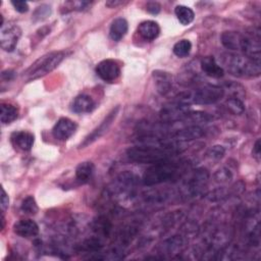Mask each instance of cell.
Instances as JSON below:
<instances>
[{
	"instance_id": "9c48e42d",
	"label": "cell",
	"mask_w": 261,
	"mask_h": 261,
	"mask_svg": "<svg viewBox=\"0 0 261 261\" xmlns=\"http://www.w3.org/2000/svg\"><path fill=\"white\" fill-rule=\"evenodd\" d=\"M119 111V106H116L115 108H113L108 115L103 119V121L99 124V126H97L88 137H86V139L84 140V142L81 144V148H85L87 146H89L90 144H92L93 142L97 141L99 138H101L104 134H106L108 132V129L110 128L111 124L113 123L114 119L116 118L117 114Z\"/></svg>"
},
{
	"instance_id": "1f68e13d",
	"label": "cell",
	"mask_w": 261,
	"mask_h": 261,
	"mask_svg": "<svg viewBox=\"0 0 261 261\" xmlns=\"http://www.w3.org/2000/svg\"><path fill=\"white\" fill-rule=\"evenodd\" d=\"M224 153H225V150H224V148H223L222 146H220V145H215V146H213V147H211V148L209 149L207 155H208L210 158L217 160V159L222 158L223 155H224Z\"/></svg>"
},
{
	"instance_id": "4dcf8cb0",
	"label": "cell",
	"mask_w": 261,
	"mask_h": 261,
	"mask_svg": "<svg viewBox=\"0 0 261 261\" xmlns=\"http://www.w3.org/2000/svg\"><path fill=\"white\" fill-rule=\"evenodd\" d=\"M231 177H232V175H231L230 171L228 169H226V168H220L214 174L215 181L221 182V184L228 182L231 179Z\"/></svg>"
},
{
	"instance_id": "d6986e66",
	"label": "cell",
	"mask_w": 261,
	"mask_h": 261,
	"mask_svg": "<svg viewBox=\"0 0 261 261\" xmlns=\"http://www.w3.org/2000/svg\"><path fill=\"white\" fill-rule=\"evenodd\" d=\"M95 107L94 100L86 94L79 95L72 102L71 109L75 113H88L91 112Z\"/></svg>"
},
{
	"instance_id": "d4e9b609",
	"label": "cell",
	"mask_w": 261,
	"mask_h": 261,
	"mask_svg": "<svg viewBox=\"0 0 261 261\" xmlns=\"http://www.w3.org/2000/svg\"><path fill=\"white\" fill-rule=\"evenodd\" d=\"M18 111L17 108L8 103L1 104V112H0V120L3 124H8L17 118Z\"/></svg>"
},
{
	"instance_id": "7402d4cb",
	"label": "cell",
	"mask_w": 261,
	"mask_h": 261,
	"mask_svg": "<svg viewBox=\"0 0 261 261\" xmlns=\"http://www.w3.org/2000/svg\"><path fill=\"white\" fill-rule=\"evenodd\" d=\"M95 170V166L91 161H85L80 163L75 168V177L81 184L88 182Z\"/></svg>"
},
{
	"instance_id": "9a60e30c",
	"label": "cell",
	"mask_w": 261,
	"mask_h": 261,
	"mask_svg": "<svg viewBox=\"0 0 261 261\" xmlns=\"http://www.w3.org/2000/svg\"><path fill=\"white\" fill-rule=\"evenodd\" d=\"M13 230L19 237L32 238L39 233V226L32 219H20L14 223Z\"/></svg>"
},
{
	"instance_id": "ba28073f",
	"label": "cell",
	"mask_w": 261,
	"mask_h": 261,
	"mask_svg": "<svg viewBox=\"0 0 261 261\" xmlns=\"http://www.w3.org/2000/svg\"><path fill=\"white\" fill-rule=\"evenodd\" d=\"M21 36V30L16 24H3L0 31V45L1 48L7 52L15 49L18 40Z\"/></svg>"
},
{
	"instance_id": "8fae6325",
	"label": "cell",
	"mask_w": 261,
	"mask_h": 261,
	"mask_svg": "<svg viewBox=\"0 0 261 261\" xmlns=\"http://www.w3.org/2000/svg\"><path fill=\"white\" fill-rule=\"evenodd\" d=\"M97 74L105 82L112 83L117 80L120 74V67L113 59H105L100 61L96 66Z\"/></svg>"
},
{
	"instance_id": "8992f818",
	"label": "cell",
	"mask_w": 261,
	"mask_h": 261,
	"mask_svg": "<svg viewBox=\"0 0 261 261\" xmlns=\"http://www.w3.org/2000/svg\"><path fill=\"white\" fill-rule=\"evenodd\" d=\"M224 96V89L215 85H207L199 88L194 93L192 100L199 105H210L218 102Z\"/></svg>"
},
{
	"instance_id": "484cf974",
	"label": "cell",
	"mask_w": 261,
	"mask_h": 261,
	"mask_svg": "<svg viewBox=\"0 0 261 261\" xmlns=\"http://www.w3.org/2000/svg\"><path fill=\"white\" fill-rule=\"evenodd\" d=\"M174 12H175V15H176L178 21L184 25H188L194 20V17H195L194 11L188 6L177 5L175 7Z\"/></svg>"
},
{
	"instance_id": "ffe728a7",
	"label": "cell",
	"mask_w": 261,
	"mask_h": 261,
	"mask_svg": "<svg viewBox=\"0 0 261 261\" xmlns=\"http://www.w3.org/2000/svg\"><path fill=\"white\" fill-rule=\"evenodd\" d=\"M243 35L238 32H224L221 35V43L222 45L231 51L240 52L241 43H242Z\"/></svg>"
},
{
	"instance_id": "ac0fdd59",
	"label": "cell",
	"mask_w": 261,
	"mask_h": 261,
	"mask_svg": "<svg viewBox=\"0 0 261 261\" xmlns=\"http://www.w3.org/2000/svg\"><path fill=\"white\" fill-rule=\"evenodd\" d=\"M139 35L146 41H153L159 36L160 28L156 21L146 20L139 24L138 27Z\"/></svg>"
},
{
	"instance_id": "f1b7e54d",
	"label": "cell",
	"mask_w": 261,
	"mask_h": 261,
	"mask_svg": "<svg viewBox=\"0 0 261 261\" xmlns=\"http://www.w3.org/2000/svg\"><path fill=\"white\" fill-rule=\"evenodd\" d=\"M20 209L25 214H36L38 212V205L35 198L33 196L25 197L21 202Z\"/></svg>"
},
{
	"instance_id": "d590c367",
	"label": "cell",
	"mask_w": 261,
	"mask_h": 261,
	"mask_svg": "<svg viewBox=\"0 0 261 261\" xmlns=\"http://www.w3.org/2000/svg\"><path fill=\"white\" fill-rule=\"evenodd\" d=\"M253 155L259 161L260 158V140H257L253 147Z\"/></svg>"
},
{
	"instance_id": "f546056e",
	"label": "cell",
	"mask_w": 261,
	"mask_h": 261,
	"mask_svg": "<svg viewBox=\"0 0 261 261\" xmlns=\"http://www.w3.org/2000/svg\"><path fill=\"white\" fill-rule=\"evenodd\" d=\"M51 13V7L46 5V4H43L41 6H38L37 9L35 10L34 12V20L37 21V20H43V19H46Z\"/></svg>"
},
{
	"instance_id": "7c38bea8",
	"label": "cell",
	"mask_w": 261,
	"mask_h": 261,
	"mask_svg": "<svg viewBox=\"0 0 261 261\" xmlns=\"http://www.w3.org/2000/svg\"><path fill=\"white\" fill-rule=\"evenodd\" d=\"M76 124L69 118L62 117L54 125L52 133L56 140L65 141L69 139L75 132Z\"/></svg>"
},
{
	"instance_id": "e575fe53",
	"label": "cell",
	"mask_w": 261,
	"mask_h": 261,
	"mask_svg": "<svg viewBox=\"0 0 261 261\" xmlns=\"http://www.w3.org/2000/svg\"><path fill=\"white\" fill-rule=\"evenodd\" d=\"M1 192H2V195H1V210H2V212H4L8 208L9 198H8L6 192L3 188L1 189Z\"/></svg>"
},
{
	"instance_id": "5b68a950",
	"label": "cell",
	"mask_w": 261,
	"mask_h": 261,
	"mask_svg": "<svg viewBox=\"0 0 261 261\" xmlns=\"http://www.w3.org/2000/svg\"><path fill=\"white\" fill-rule=\"evenodd\" d=\"M138 184V177L128 171L120 173L109 189L110 195L116 199H125L134 196L135 188Z\"/></svg>"
},
{
	"instance_id": "d6a6232c",
	"label": "cell",
	"mask_w": 261,
	"mask_h": 261,
	"mask_svg": "<svg viewBox=\"0 0 261 261\" xmlns=\"http://www.w3.org/2000/svg\"><path fill=\"white\" fill-rule=\"evenodd\" d=\"M14 9L20 13H24L29 10V5L25 1H11Z\"/></svg>"
},
{
	"instance_id": "2e32d148",
	"label": "cell",
	"mask_w": 261,
	"mask_h": 261,
	"mask_svg": "<svg viewBox=\"0 0 261 261\" xmlns=\"http://www.w3.org/2000/svg\"><path fill=\"white\" fill-rule=\"evenodd\" d=\"M200 65H201V69L203 70V72L210 77L219 79V77L223 76V73H224L223 68L219 65V63L216 62L215 58L212 56L203 57L201 59Z\"/></svg>"
},
{
	"instance_id": "277c9868",
	"label": "cell",
	"mask_w": 261,
	"mask_h": 261,
	"mask_svg": "<svg viewBox=\"0 0 261 261\" xmlns=\"http://www.w3.org/2000/svg\"><path fill=\"white\" fill-rule=\"evenodd\" d=\"M64 57L65 53L63 51H53L43 55L25 71L24 77L27 81H32L46 75L55 69L64 59Z\"/></svg>"
},
{
	"instance_id": "836d02e7",
	"label": "cell",
	"mask_w": 261,
	"mask_h": 261,
	"mask_svg": "<svg viewBox=\"0 0 261 261\" xmlns=\"http://www.w3.org/2000/svg\"><path fill=\"white\" fill-rule=\"evenodd\" d=\"M160 4L157 2H148L146 5L147 11L152 14H157L160 11Z\"/></svg>"
},
{
	"instance_id": "83f0119b",
	"label": "cell",
	"mask_w": 261,
	"mask_h": 261,
	"mask_svg": "<svg viewBox=\"0 0 261 261\" xmlns=\"http://www.w3.org/2000/svg\"><path fill=\"white\" fill-rule=\"evenodd\" d=\"M225 106L233 114H241L245 109L243 101L241 100V98L238 97H229L225 101Z\"/></svg>"
},
{
	"instance_id": "cb8c5ba5",
	"label": "cell",
	"mask_w": 261,
	"mask_h": 261,
	"mask_svg": "<svg viewBox=\"0 0 261 261\" xmlns=\"http://www.w3.org/2000/svg\"><path fill=\"white\" fill-rule=\"evenodd\" d=\"M111 228H112L111 222L106 217H103V216L98 217L92 223V229L94 232L98 234L99 238L108 237L111 232Z\"/></svg>"
},
{
	"instance_id": "8d00e7d4",
	"label": "cell",
	"mask_w": 261,
	"mask_h": 261,
	"mask_svg": "<svg viewBox=\"0 0 261 261\" xmlns=\"http://www.w3.org/2000/svg\"><path fill=\"white\" fill-rule=\"evenodd\" d=\"M1 77H2V80H5V81H11L14 77V71H12V70H5V71L2 72Z\"/></svg>"
},
{
	"instance_id": "4fadbf2b",
	"label": "cell",
	"mask_w": 261,
	"mask_h": 261,
	"mask_svg": "<svg viewBox=\"0 0 261 261\" xmlns=\"http://www.w3.org/2000/svg\"><path fill=\"white\" fill-rule=\"evenodd\" d=\"M204 129L199 125H187L179 129H175V132L169 138L175 142H186L200 139L204 136Z\"/></svg>"
},
{
	"instance_id": "44dd1931",
	"label": "cell",
	"mask_w": 261,
	"mask_h": 261,
	"mask_svg": "<svg viewBox=\"0 0 261 261\" xmlns=\"http://www.w3.org/2000/svg\"><path fill=\"white\" fill-rule=\"evenodd\" d=\"M127 29H128V24L124 18L118 17L114 19L110 25V31H109L110 38L115 42L120 41L127 33Z\"/></svg>"
},
{
	"instance_id": "7a4b0ae2",
	"label": "cell",
	"mask_w": 261,
	"mask_h": 261,
	"mask_svg": "<svg viewBox=\"0 0 261 261\" xmlns=\"http://www.w3.org/2000/svg\"><path fill=\"white\" fill-rule=\"evenodd\" d=\"M172 153L174 152L162 147L145 144H139L135 147H130L126 151L127 157L132 161L142 164H156L169 160Z\"/></svg>"
},
{
	"instance_id": "30bf717a",
	"label": "cell",
	"mask_w": 261,
	"mask_h": 261,
	"mask_svg": "<svg viewBox=\"0 0 261 261\" xmlns=\"http://www.w3.org/2000/svg\"><path fill=\"white\" fill-rule=\"evenodd\" d=\"M209 179V172L204 168H198L191 175L189 180L186 182L187 192L191 196H197L202 193L207 181Z\"/></svg>"
},
{
	"instance_id": "52a82bcc",
	"label": "cell",
	"mask_w": 261,
	"mask_h": 261,
	"mask_svg": "<svg viewBox=\"0 0 261 261\" xmlns=\"http://www.w3.org/2000/svg\"><path fill=\"white\" fill-rule=\"evenodd\" d=\"M190 112L189 104L184 98L164 106L160 112L162 123H173L180 121Z\"/></svg>"
},
{
	"instance_id": "4316f807",
	"label": "cell",
	"mask_w": 261,
	"mask_h": 261,
	"mask_svg": "<svg viewBox=\"0 0 261 261\" xmlns=\"http://www.w3.org/2000/svg\"><path fill=\"white\" fill-rule=\"evenodd\" d=\"M192 49V44L189 40H180L177 43L174 44L173 46V53L177 56V57H186L190 54Z\"/></svg>"
},
{
	"instance_id": "3957f363",
	"label": "cell",
	"mask_w": 261,
	"mask_h": 261,
	"mask_svg": "<svg viewBox=\"0 0 261 261\" xmlns=\"http://www.w3.org/2000/svg\"><path fill=\"white\" fill-rule=\"evenodd\" d=\"M180 166L177 162H171L166 160L160 163L153 164L150 168L146 170L143 176V184L145 186L158 185L179 175Z\"/></svg>"
},
{
	"instance_id": "6da1fadb",
	"label": "cell",
	"mask_w": 261,
	"mask_h": 261,
	"mask_svg": "<svg viewBox=\"0 0 261 261\" xmlns=\"http://www.w3.org/2000/svg\"><path fill=\"white\" fill-rule=\"evenodd\" d=\"M220 66L230 74L238 77H255L260 74V62L252 60L247 56L236 53L225 52L219 57Z\"/></svg>"
},
{
	"instance_id": "603a6c76",
	"label": "cell",
	"mask_w": 261,
	"mask_h": 261,
	"mask_svg": "<svg viewBox=\"0 0 261 261\" xmlns=\"http://www.w3.org/2000/svg\"><path fill=\"white\" fill-rule=\"evenodd\" d=\"M153 75L155 79V83H156L158 92L162 95L168 93L170 90V87L172 85L170 74H168V72L157 70V71L153 72Z\"/></svg>"
},
{
	"instance_id": "5bb4252c",
	"label": "cell",
	"mask_w": 261,
	"mask_h": 261,
	"mask_svg": "<svg viewBox=\"0 0 261 261\" xmlns=\"http://www.w3.org/2000/svg\"><path fill=\"white\" fill-rule=\"evenodd\" d=\"M186 247V240L181 236H173L165 240L159 247L160 253L163 255L179 254Z\"/></svg>"
},
{
	"instance_id": "e0dca14e",
	"label": "cell",
	"mask_w": 261,
	"mask_h": 261,
	"mask_svg": "<svg viewBox=\"0 0 261 261\" xmlns=\"http://www.w3.org/2000/svg\"><path fill=\"white\" fill-rule=\"evenodd\" d=\"M35 141V137L32 133L21 130V132H15L11 135V142L15 147H17L20 150L29 151L33 147Z\"/></svg>"
}]
</instances>
